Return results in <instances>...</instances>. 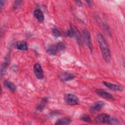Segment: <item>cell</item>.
<instances>
[{
  "label": "cell",
  "instance_id": "6da1fadb",
  "mask_svg": "<svg viewBox=\"0 0 125 125\" xmlns=\"http://www.w3.org/2000/svg\"><path fill=\"white\" fill-rule=\"evenodd\" d=\"M97 38L104 60L107 62H110L111 60L110 51L104 37L101 33H99L97 34Z\"/></svg>",
  "mask_w": 125,
  "mask_h": 125
},
{
  "label": "cell",
  "instance_id": "7a4b0ae2",
  "mask_svg": "<svg viewBox=\"0 0 125 125\" xmlns=\"http://www.w3.org/2000/svg\"><path fill=\"white\" fill-rule=\"evenodd\" d=\"M95 121L97 123L102 124H108L111 125L119 124V121L117 119L105 113H102L98 115L95 118Z\"/></svg>",
  "mask_w": 125,
  "mask_h": 125
},
{
  "label": "cell",
  "instance_id": "3957f363",
  "mask_svg": "<svg viewBox=\"0 0 125 125\" xmlns=\"http://www.w3.org/2000/svg\"><path fill=\"white\" fill-rule=\"evenodd\" d=\"M65 48V45L63 42H59L55 44H53L48 47L46 51L51 55H55L58 51L61 50H63Z\"/></svg>",
  "mask_w": 125,
  "mask_h": 125
},
{
  "label": "cell",
  "instance_id": "277c9868",
  "mask_svg": "<svg viewBox=\"0 0 125 125\" xmlns=\"http://www.w3.org/2000/svg\"><path fill=\"white\" fill-rule=\"evenodd\" d=\"M64 101L70 105H75L79 104V99L76 96L71 93L65 94L64 96Z\"/></svg>",
  "mask_w": 125,
  "mask_h": 125
},
{
  "label": "cell",
  "instance_id": "5b68a950",
  "mask_svg": "<svg viewBox=\"0 0 125 125\" xmlns=\"http://www.w3.org/2000/svg\"><path fill=\"white\" fill-rule=\"evenodd\" d=\"M83 36L84 37V40H85L87 46H88L90 51L92 52L93 50L92 44L91 40V36L89 31L86 29H84L83 30Z\"/></svg>",
  "mask_w": 125,
  "mask_h": 125
},
{
  "label": "cell",
  "instance_id": "8992f818",
  "mask_svg": "<svg viewBox=\"0 0 125 125\" xmlns=\"http://www.w3.org/2000/svg\"><path fill=\"white\" fill-rule=\"evenodd\" d=\"M104 101H97L93 105L91 106L89 111L92 114L95 113L96 112L100 111L101 109V108H102V107L104 106Z\"/></svg>",
  "mask_w": 125,
  "mask_h": 125
},
{
  "label": "cell",
  "instance_id": "52a82bcc",
  "mask_svg": "<svg viewBox=\"0 0 125 125\" xmlns=\"http://www.w3.org/2000/svg\"><path fill=\"white\" fill-rule=\"evenodd\" d=\"M58 77L61 81L66 82L73 79L75 78V76L72 73L67 72H63L59 74Z\"/></svg>",
  "mask_w": 125,
  "mask_h": 125
},
{
  "label": "cell",
  "instance_id": "ba28073f",
  "mask_svg": "<svg viewBox=\"0 0 125 125\" xmlns=\"http://www.w3.org/2000/svg\"><path fill=\"white\" fill-rule=\"evenodd\" d=\"M34 71L36 75V77L38 79H42L43 78L44 75H43V70L42 69V68L41 65L39 63H36L34 64Z\"/></svg>",
  "mask_w": 125,
  "mask_h": 125
},
{
  "label": "cell",
  "instance_id": "9c48e42d",
  "mask_svg": "<svg viewBox=\"0 0 125 125\" xmlns=\"http://www.w3.org/2000/svg\"><path fill=\"white\" fill-rule=\"evenodd\" d=\"M96 93H97V95L100 96V97L106 99H108V100H113L114 97L113 96L109 93L108 92L105 91L104 89H97L95 90Z\"/></svg>",
  "mask_w": 125,
  "mask_h": 125
},
{
  "label": "cell",
  "instance_id": "30bf717a",
  "mask_svg": "<svg viewBox=\"0 0 125 125\" xmlns=\"http://www.w3.org/2000/svg\"><path fill=\"white\" fill-rule=\"evenodd\" d=\"M104 84L108 88L116 91H123L124 89L122 86L119 85L107 82H103Z\"/></svg>",
  "mask_w": 125,
  "mask_h": 125
},
{
  "label": "cell",
  "instance_id": "8fae6325",
  "mask_svg": "<svg viewBox=\"0 0 125 125\" xmlns=\"http://www.w3.org/2000/svg\"><path fill=\"white\" fill-rule=\"evenodd\" d=\"M9 56H7V57L5 59V61L3 62V63L1 64V67H0V77L2 78V77L4 75V73L5 72L6 68L9 64Z\"/></svg>",
  "mask_w": 125,
  "mask_h": 125
},
{
  "label": "cell",
  "instance_id": "7c38bea8",
  "mask_svg": "<svg viewBox=\"0 0 125 125\" xmlns=\"http://www.w3.org/2000/svg\"><path fill=\"white\" fill-rule=\"evenodd\" d=\"M34 15L35 18L39 21H42L44 20V17L42 12L39 9H37L34 11Z\"/></svg>",
  "mask_w": 125,
  "mask_h": 125
},
{
  "label": "cell",
  "instance_id": "4fadbf2b",
  "mask_svg": "<svg viewBox=\"0 0 125 125\" xmlns=\"http://www.w3.org/2000/svg\"><path fill=\"white\" fill-rule=\"evenodd\" d=\"M16 47L18 49L25 51L28 49L27 44L25 41H19L16 43Z\"/></svg>",
  "mask_w": 125,
  "mask_h": 125
},
{
  "label": "cell",
  "instance_id": "5bb4252c",
  "mask_svg": "<svg viewBox=\"0 0 125 125\" xmlns=\"http://www.w3.org/2000/svg\"><path fill=\"white\" fill-rule=\"evenodd\" d=\"M71 122V119L69 117H63L58 120L55 124L56 125H69Z\"/></svg>",
  "mask_w": 125,
  "mask_h": 125
},
{
  "label": "cell",
  "instance_id": "9a60e30c",
  "mask_svg": "<svg viewBox=\"0 0 125 125\" xmlns=\"http://www.w3.org/2000/svg\"><path fill=\"white\" fill-rule=\"evenodd\" d=\"M4 86L9 90L13 92L16 90V87L15 85L8 80H5L4 82Z\"/></svg>",
  "mask_w": 125,
  "mask_h": 125
},
{
  "label": "cell",
  "instance_id": "2e32d148",
  "mask_svg": "<svg viewBox=\"0 0 125 125\" xmlns=\"http://www.w3.org/2000/svg\"><path fill=\"white\" fill-rule=\"evenodd\" d=\"M80 119L81 120H82L83 122H91V119L90 117V116L87 114H83L81 116Z\"/></svg>",
  "mask_w": 125,
  "mask_h": 125
},
{
  "label": "cell",
  "instance_id": "e0dca14e",
  "mask_svg": "<svg viewBox=\"0 0 125 125\" xmlns=\"http://www.w3.org/2000/svg\"><path fill=\"white\" fill-rule=\"evenodd\" d=\"M52 33H53V34L57 37H59L61 36V33L57 28H54L53 29Z\"/></svg>",
  "mask_w": 125,
  "mask_h": 125
},
{
  "label": "cell",
  "instance_id": "ac0fdd59",
  "mask_svg": "<svg viewBox=\"0 0 125 125\" xmlns=\"http://www.w3.org/2000/svg\"><path fill=\"white\" fill-rule=\"evenodd\" d=\"M5 2V1L4 0H1L0 1V11H1L2 10V8L3 7V6L4 5V3Z\"/></svg>",
  "mask_w": 125,
  "mask_h": 125
},
{
  "label": "cell",
  "instance_id": "d6986e66",
  "mask_svg": "<svg viewBox=\"0 0 125 125\" xmlns=\"http://www.w3.org/2000/svg\"><path fill=\"white\" fill-rule=\"evenodd\" d=\"M21 1H19V0L16 1H15V3L14 4V7L15 8H16L17 7V6L19 5V4H20V3H21Z\"/></svg>",
  "mask_w": 125,
  "mask_h": 125
},
{
  "label": "cell",
  "instance_id": "ffe728a7",
  "mask_svg": "<svg viewBox=\"0 0 125 125\" xmlns=\"http://www.w3.org/2000/svg\"><path fill=\"white\" fill-rule=\"evenodd\" d=\"M75 2H76L77 4L79 6H82V2H81V1H80V0H76V1H75Z\"/></svg>",
  "mask_w": 125,
  "mask_h": 125
},
{
  "label": "cell",
  "instance_id": "44dd1931",
  "mask_svg": "<svg viewBox=\"0 0 125 125\" xmlns=\"http://www.w3.org/2000/svg\"><path fill=\"white\" fill-rule=\"evenodd\" d=\"M86 2L88 3V4L89 5H91V1H90V0H87V1H86Z\"/></svg>",
  "mask_w": 125,
  "mask_h": 125
}]
</instances>
